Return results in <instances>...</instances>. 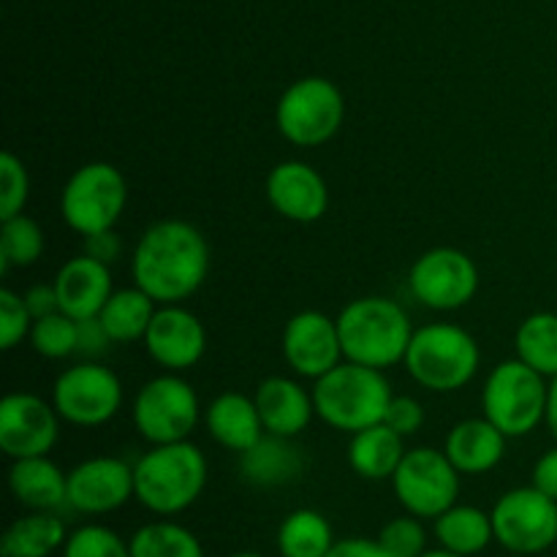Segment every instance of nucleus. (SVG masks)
Here are the masks:
<instances>
[{
  "mask_svg": "<svg viewBox=\"0 0 557 557\" xmlns=\"http://www.w3.org/2000/svg\"><path fill=\"white\" fill-rule=\"evenodd\" d=\"M134 286L150 294L158 305H180L194 297L210 272V245L188 221L152 223L131 256Z\"/></svg>",
  "mask_w": 557,
  "mask_h": 557,
  "instance_id": "1",
  "label": "nucleus"
},
{
  "mask_svg": "<svg viewBox=\"0 0 557 557\" xmlns=\"http://www.w3.org/2000/svg\"><path fill=\"white\" fill-rule=\"evenodd\" d=\"M207 457L190 441L152 446L136 460V500L158 517L183 515L207 487Z\"/></svg>",
  "mask_w": 557,
  "mask_h": 557,
  "instance_id": "2",
  "label": "nucleus"
},
{
  "mask_svg": "<svg viewBox=\"0 0 557 557\" xmlns=\"http://www.w3.org/2000/svg\"><path fill=\"white\" fill-rule=\"evenodd\" d=\"M343 357L364 368L389 370L403 362L413 326L403 305L389 297H359L337 315Z\"/></svg>",
  "mask_w": 557,
  "mask_h": 557,
  "instance_id": "3",
  "label": "nucleus"
},
{
  "mask_svg": "<svg viewBox=\"0 0 557 557\" xmlns=\"http://www.w3.org/2000/svg\"><path fill=\"white\" fill-rule=\"evenodd\" d=\"M392 397L395 395L384 370L364 368L348 359L313 384L315 417L332 430L351 435L384 422Z\"/></svg>",
  "mask_w": 557,
  "mask_h": 557,
  "instance_id": "4",
  "label": "nucleus"
},
{
  "mask_svg": "<svg viewBox=\"0 0 557 557\" xmlns=\"http://www.w3.org/2000/svg\"><path fill=\"white\" fill-rule=\"evenodd\" d=\"M403 364L422 389L449 395L471 384L482 364V351L462 326L428 324L413 330Z\"/></svg>",
  "mask_w": 557,
  "mask_h": 557,
  "instance_id": "5",
  "label": "nucleus"
},
{
  "mask_svg": "<svg viewBox=\"0 0 557 557\" xmlns=\"http://www.w3.org/2000/svg\"><path fill=\"white\" fill-rule=\"evenodd\" d=\"M549 384L522 359H506L487 375L482 389L484 417L506 435H531L547 417Z\"/></svg>",
  "mask_w": 557,
  "mask_h": 557,
  "instance_id": "6",
  "label": "nucleus"
},
{
  "mask_svg": "<svg viewBox=\"0 0 557 557\" xmlns=\"http://www.w3.org/2000/svg\"><path fill=\"white\" fill-rule=\"evenodd\" d=\"M346 101L326 76H305L292 82L277 98L275 125L286 141L297 147H321L341 131Z\"/></svg>",
  "mask_w": 557,
  "mask_h": 557,
  "instance_id": "7",
  "label": "nucleus"
},
{
  "mask_svg": "<svg viewBox=\"0 0 557 557\" xmlns=\"http://www.w3.org/2000/svg\"><path fill=\"white\" fill-rule=\"evenodd\" d=\"M128 205V185L123 172L107 161H92L76 169L60 194V215L65 226L82 237L117 226Z\"/></svg>",
  "mask_w": 557,
  "mask_h": 557,
  "instance_id": "8",
  "label": "nucleus"
},
{
  "mask_svg": "<svg viewBox=\"0 0 557 557\" xmlns=\"http://www.w3.org/2000/svg\"><path fill=\"white\" fill-rule=\"evenodd\" d=\"M52 406L74 428H101L123 408V384L112 368L82 359L54 379Z\"/></svg>",
  "mask_w": 557,
  "mask_h": 557,
  "instance_id": "9",
  "label": "nucleus"
},
{
  "mask_svg": "<svg viewBox=\"0 0 557 557\" xmlns=\"http://www.w3.org/2000/svg\"><path fill=\"white\" fill-rule=\"evenodd\" d=\"M199 419V395L177 373L150 379L136 392L134 424L150 446L188 441Z\"/></svg>",
  "mask_w": 557,
  "mask_h": 557,
  "instance_id": "10",
  "label": "nucleus"
},
{
  "mask_svg": "<svg viewBox=\"0 0 557 557\" xmlns=\"http://www.w3.org/2000/svg\"><path fill=\"white\" fill-rule=\"evenodd\" d=\"M460 476L462 473L451 466L446 451L417 446L406 451L400 468L392 476V487L408 515L419 520H435L457 504Z\"/></svg>",
  "mask_w": 557,
  "mask_h": 557,
  "instance_id": "11",
  "label": "nucleus"
},
{
  "mask_svg": "<svg viewBox=\"0 0 557 557\" xmlns=\"http://www.w3.org/2000/svg\"><path fill=\"white\" fill-rule=\"evenodd\" d=\"M490 517L495 542L515 555H542L557 542V500L533 484L500 495Z\"/></svg>",
  "mask_w": 557,
  "mask_h": 557,
  "instance_id": "12",
  "label": "nucleus"
},
{
  "mask_svg": "<svg viewBox=\"0 0 557 557\" xmlns=\"http://www.w3.org/2000/svg\"><path fill=\"white\" fill-rule=\"evenodd\" d=\"M408 286L419 305L438 313L460 310L476 297L479 267L468 253L457 248L424 250L411 267Z\"/></svg>",
  "mask_w": 557,
  "mask_h": 557,
  "instance_id": "13",
  "label": "nucleus"
},
{
  "mask_svg": "<svg viewBox=\"0 0 557 557\" xmlns=\"http://www.w3.org/2000/svg\"><path fill=\"white\" fill-rule=\"evenodd\" d=\"M60 413L33 392H11L0 403V451L11 460L44 457L60 435Z\"/></svg>",
  "mask_w": 557,
  "mask_h": 557,
  "instance_id": "14",
  "label": "nucleus"
},
{
  "mask_svg": "<svg viewBox=\"0 0 557 557\" xmlns=\"http://www.w3.org/2000/svg\"><path fill=\"white\" fill-rule=\"evenodd\" d=\"M283 359L302 379H321L343 362V343L337 319L321 310H299L283 326Z\"/></svg>",
  "mask_w": 557,
  "mask_h": 557,
  "instance_id": "15",
  "label": "nucleus"
},
{
  "mask_svg": "<svg viewBox=\"0 0 557 557\" xmlns=\"http://www.w3.org/2000/svg\"><path fill=\"white\" fill-rule=\"evenodd\" d=\"M141 343L158 368L166 373H183L196 368L205 357L207 330L199 315L183 305H161Z\"/></svg>",
  "mask_w": 557,
  "mask_h": 557,
  "instance_id": "16",
  "label": "nucleus"
},
{
  "mask_svg": "<svg viewBox=\"0 0 557 557\" xmlns=\"http://www.w3.org/2000/svg\"><path fill=\"white\" fill-rule=\"evenodd\" d=\"M131 498L134 468L120 457H90L69 471V506L79 515H112Z\"/></svg>",
  "mask_w": 557,
  "mask_h": 557,
  "instance_id": "17",
  "label": "nucleus"
},
{
  "mask_svg": "<svg viewBox=\"0 0 557 557\" xmlns=\"http://www.w3.org/2000/svg\"><path fill=\"white\" fill-rule=\"evenodd\" d=\"M267 201L286 221L315 223L330 207V190L310 163L281 161L267 174Z\"/></svg>",
  "mask_w": 557,
  "mask_h": 557,
  "instance_id": "18",
  "label": "nucleus"
},
{
  "mask_svg": "<svg viewBox=\"0 0 557 557\" xmlns=\"http://www.w3.org/2000/svg\"><path fill=\"white\" fill-rule=\"evenodd\" d=\"M52 283L54 292H58L60 310L76 321L96 319L114 292L109 264L87 253H79L65 261Z\"/></svg>",
  "mask_w": 557,
  "mask_h": 557,
  "instance_id": "19",
  "label": "nucleus"
},
{
  "mask_svg": "<svg viewBox=\"0 0 557 557\" xmlns=\"http://www.w3.org/2000/svg\"><path fill=\"white\" fill-rule=\"evenodd\" d=\"M256 408H259L264 433L283 435V438H297L302 430H308L310 419L315 417L313 392L305 389L299 381L286 375H270L256 386Z\"/></svg>",
  "mask_w": 557,
  "mask_h": 557,
  "instance_id": "20",
  "label": "nucleus"
},
{
  "mask_svg": "<svg viewBox=\"0 0 557 557\" xmlns=\"http://www.w3.org/2000/svg\"><path fill=\"white\" fill-rule=\"evenodd\" d=\"M444 451L462 476H482L504 460L506 435L487 417L466 419L449 430Z\"/></svg>",
  "mask_w": 557,
  "mask_h": 557,
  "instance_id": "21",
  "label": "nucleus"
},
{
  "mask_svg": "<svg viewBox=\"0 0 557 557\" xmlns=\"http://www.w3.org/2000/svg\"><path fill=\"white\" fill-rule=\"evenodd\" d=\"M239 473L253 487H286L305 473L302 449L294 444V438L264 433L248 451L239 455Z\"/></svg>",
  "mask_w": 557,
  "mask_h": 557,
  "instance_id": "22",
  "label": "nucleus"
},
{
  "mask_svg": "<svg viewBox=\"0 0 557 557\" xmlns=\"http://www.w3.org/2000/svg\"><path fill=\"white\" fill-rule=\"evenodd\" d=\"M9 490L16 504L30 511H58L69 506V473L60 471L49 455L11 462Z\"/></svg>",
  "mask_w": 557,
  "mask_h": 557,
  "instance_id": "23",
  "label": "nucleus"
},
{
  "mask_svg": "<svg viewBox=\"0 0 557 557\" xmlns=\"http://www.w3.org/2000/svg\"><path fill=\"white\" fill-rule=\"evenodd\" d=\"M205 424L215 444H221L228 451H237V455L248 451L264 435L256 400L248 395H239V392L218 395L207 406Z\"/></svg>",
  "mask_w": 557,
  "mask_h": 557,
  "instance_id": "24",
  "label": "nucleus"
},
{
  "mask_svg": "<svg viewBox=\"0 0 557 557\" xmlns=\"http://www.w3.org/2000/svg\"><path fill=\"white\" fill-rule=\"evenodd\" d=\"M403 441L406 438L395 433L386 422L359 430V433L351 435V444H348V466L354 468L357 476L368 479V482L392 479L408 451Z\"/></svg>",
  "mask_w": 557,
  "mask_h": 557,
  "instance_id": "25",
  "label": "nucleus"
},
{
  "mask_svg": "<svg viewBox=\"0 0 557 557\" xmlns=\"http://www.w3.org/2000/svg\"><path fill=\"white\" fill-rule=\"evenodd\" d=\"M65 525L54 511H30L5 528L0 557H49L65 547Z\"/></svg>",
  "mask_w": 557,
  "mask_h": 557,
  "instance_id": "26",
  "label": "nucleus"
},
{
  "mask_svg": "<svg viewBox=\"0 0 557 557\" xmlns=\"http://www.w3.org/2000/svg\"><path fill=\"white\" fill-rule=\"evenodd\" d=\"M435 539H438V547L473 557L495 542L493 517L476 506L455 504L444 515L435 517Z\"/></svg>",
  "mask_w": 557,
  "mask_h": 557,
  "instance_id": "27",
  "label": "nucleus"
},
{
  "mask_svg": "<svg viewBox=\"0 0 557 557\" xmlns=\"http://www.w3.org/2000/svg\"><path fill=\"white\" fill-rule=\"evenodd\" d=\"M158 302L139 286L134 288H117L107 305L101 308L98 319H101L103 330L109 332L112 343H136L145 341L150 321L156 315Z\"/></svg>",
  "mask_w": 557,
  "mask_h": 557,
  "instance_id": "28",
  "label": "nucleus"
},
{
  "mask_svg": "<svg viewBox=\"0 0 557 557\" xmlns=\"http://www.w3.org/2000/svg\"><path fill=\"white\" fill-rule=\"evenodd\" d=\"M335 547L332 525L321 511L297 509L277 528L281 557H326Z\"/></svg>",
  "mask_w": 557,
  "mask_h": 557,
  "instance_id": "29",
  "label": "nucleus"
},
{
  "mask_svg": "<svg viewBox=\"0 0 557 557\" xmlns=\"http://www.w3.org/2000/svg\"><path fill=\"white\" fill-rule=\"evenodd\" d=\"M517 359L542 373L544 379L557 375V313H533L520 324L515 335Z\"/></svg>",
  "mask_w": 557,
  "mask_h": 557,
  "instance_id": "30",
  "label": "nucleus"
},
{
  "mask_svg": "<svg viewBox=\"0 0 557 557\" xmlns=\"http://www.w3.org/2000/svg\"><path fill=\"white\" fill-rule=\"evenodd\" d=\"M128 544L131 557H205L196 533L172 520L147 522Z\"/></svg>",
  "mask_w": 557,
  "mask_h": 557,
  "instance_id": "31",
  "label": "nucleus"
},
{
  "mask_svg": "<svg viewBox=\"0 0 557 557\" xmlns=\"http://www.w3.org/2000/svg\"><path fill=\"white\" fill-rule=\"evenodd\" d=\"M44 232L38 221L20 212L14 218H5L3 232H0V272H11L16 267H30L44 253Z\"/></svg>",
  "mask_w": 557,
  "mask_h": 557,
  "instance_id": "32",
  "label": "nucleus"
},
{
  "mask_svg": "<svg viewBox=\"0 0 557 557\" xmlns=\"http://www.w3.org/2000/svg\"><path fill=\"white\" fill-rule=\"evenodd\" d=\"M76 330L79 321L65 315L63 310L36 319L30 326V348L44 359H65L76 354Z\"/></svg>",
  "mask_w": 557,
  "mask_h": 557,
  "instance_id": "33",
  "label": "nucleus"
},
{
  "mask_svg": "<svg viewBox=\"0 0 557 557\" xmlns=\"http://www.w3.org/2000/svg\"><path fill=\"white\" fill-rule=\"evenodd\" d=\"M63 557H131V544L107 525H85L69 533Z\"/></svg>",
  "mask_w": 557,
  "mask_h": 557,
  "instance_id": "34",
  "label": "nucleus"
},
{
  "mask_svg": "<svg viewBox=\"0 0 557 557\" xmlns=\"http://www.w3.org/2000/svg\"><path fill=\"white\" fill-rule=\"evenodd\" d=\"M375 542L389 557H419L428 549V531H424L419 517H397L381 528Z\"/></svg>",
  "mask_w": 557,
  "mask_h": 557,
  "instance_id": "35",
  "label": "nucleus"
},
{
  "mask_svg": "<svg viewBox=\"0 0 557 557\" xmlns=\"http://www.w3.org/2000/svg\"><path fill=\"white\" fill-rule=\"evenodd\" d=\"M27 196H30V177L27 169L14 152L0 156V221L14 218L25 210Z\"/></svg>",
  "mask_w": 557,
  "mask_h": 557,
  "instance_id": "36",
  "label": "nucleus"
},
{
  "mask_svg": "<svg viewBox=\"0 0 557 557\" xmlns=\"http://www.w3.org/2000/svg\"><path fill=\"white\" fill-rule=\"evenodd\" d=\"M33 315L27 310L25 297L11 288H0V348L11 351L30 335Z\"/></svg>",
  "mask_w": 557,
  "mask_h": 557,
  "instance_id": "37",
  "label": "nucleus"
},
{
  "mask_svg": "<svg viewBox=\"0 0 557 557\" xmlns=\"http://www.w3.org/2000/svg\"><path fill=\"white\" fill-rule=\"evenodd\" d=\"M384 422L389 424L395 433H400L403 438H408V435H417L424 424L422 403L413 400V397H406V395L392 397L389 408H386Z\"/></svg>",
  "mask_w": 557,
  "mask_h": 557,
  "instance_id": "38",
  "label": "nucleus"
},
{
  "mask_svg": "<svg viewBox=\"0 0 557 557\" xmlns=\"http://www.w3.org/2000/svg\"><path fill=\"white\" fill-rule=\"evenodd\" d=\"M112 346V337L103 330L101 319H85L79 321V330H76V357L82 359H98L109 351Z\"/></svg>",
  "mask_w": 557,
  "mask_h": 557,
  "instance_id": "39",
  "label": "nucleus"
},
{
  "mask_svg": "<svg viewBox=\"0 0 557 557\" xmlns=\"http://www.w3.org/2000/svg\"><path fill=\"white\" fill-rule=\"evenodd\" d=\"M85 253L112 267L123 256V239H120V234L114 228L90 234V237H85Z\"/></svg>",
  "mask_w": 557,
  "mask_h": 557,
  "instance_id": "40",
  "label": "nucleus"
},
{
  "mask_svg": "<svg viewBox=\"0 0 557 557\" xmlns=\"http://www.w3.org/2000/svg\"><path fill=\"white\" fill-rule=\"evenodd\" d=\"M22 297H25V305H27V310H30L33 321L44 319V315H49V313H58L60 310L54 283H36V286L27 288Z\"/></svg>",
  "mask_w": 557,
  "mask_h": 557,
  "instance_id": "41",
  "label": "nucleus"
},
{
  "mask_svg": "<svg viewBox=\"0 0 557 557\" xmlns=\"http://www.w3.org/2000/svg\"><path fill=\"white\" fill-rule=\"evenodd\" d=\"M533 487L557 500V446L544 451L536 466H533Z\"/></svg>",
  "mask_w": 557,
  "mask_h": 557,
  "instance_id": "42",
  "label": "nucleus"
},
{
  "mask_svg": "<svg viewBox=\"0 0 557 557\" xmlns=\"http://www.w3.org/2000/svg\"><path fill=\"white\" fill-rule=\"evenodd\" d=\"M326 557H389L381 549L379 542H370V539H343L335 542V547L330 549Z\"/></svg>",
  "mask_w": 557,
  "mask_h": 557,
  "instance_id": "43",
  "label": "nucleus"
},
{
  "mask_svg": "<svg viewBox=\"0 0 557 557\" xmlns=\"http://www.w3.org/2000/svg\"><path fill=\"white\" fill-rule=\"evenodd\" d=\"M544 422H547V430L553 433L555 444H557V375L555 379H549V395H547V417H544Z\"/></svg>",
  "mask_w": 557,
  "mask_h": 557,
  "instance_id": "44",
  "label": "nucleus"
},
{
  "mask_svg": "<svg viewBox=\"0 0 557 557\" xmlns=\"http://www.w3.org/2000/svg\"><path fill=\"white\" fill-rule=\"evenodd\" d=\"M419 557H466V555H457V553H451V549L438 547V549H424Z\"/></svg>",
  "mask_w": 557,
  "mask_h": 557,
  "instance_id": "45",
  "label": "nucleus"
},
{
  "mask_svg": "<svg viewBox=\"0 0 557 557\" xmlns=\"http://www.w3.org/2000/svg\"><path fill=\"white\" fill-rule=\"evenodd\" d=\"M228 557H267V555H259V553H234V555H228Z\"/></svg>",
  "mask_w": 557,
  "mask_h": 557,
  "instance_id": "46",
  "label": "nucleus"
}]
</instances>
